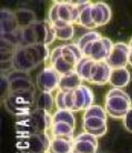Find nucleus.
I'll return each mask as SVG.
<instances>
[{
  "mask_svg": "<svg viewBox=\"0 0 132 153\" xmlns=\"http://www.w3.org/2000/svg\"><path fill=\"white\" fill-rule=\"evenodd\" d=\"M50 51L46 45L18 47L12 56V69L20 72L29 73L47 60H49Z\"/></svg>",
  "mask_w": 132,
  "mask_h": 153,
  "instance_id": "f257e3e1",
  "label": "nucleus"
},
{
  "mask_svg": "<svg viewBox=\"0 0 132 153\" xmlns=\"http://www.w3.org/2000/svg\"><path fill=\"white\" fill-rule=\"evenodd\" d=\"M36 102L35 91L8 92L4 96V104L9 113L22 118L33 111L31 105Z\"/></svg>",
  "mask_w": 132,
  "mask_h": 153,
  "instance_id": "f03ea898",
  "label": "nucleus"
},
{
  "mask_svg": "<svg viewBox=\"0 0 132 153\" xmlns=\"http://www.w3.org/2000/svg\"><path fill=\"white\" fill-rule=\"evenodd\" d=\"M113 43L111 40L107 37H102L99 40L90 42L82 50L83 57H87L96 62L105 61L111 53L113 48Z\"/></svg>",
  "mask_w": 132,
  "mask_h": 153,
  "instance_id": "7ed1b4c3",
  "label": "nucleus"
},
{
  "mask_svg": "<svg viewBox=\"0 0 132 153\" xmlns=\"http://www.w3.org/2000/svg\"><path fill=\"white\" fill-rule=\"evenodd\" d=\"M51 137L49 133H36L22 137L18 148L28 153H47L50 146Z\"/></svg>",
  "mask_w": 132,
  "mask_h": 153,
  "instance_id": "20e7f679",
  "label": "nucleus"
},
{
  "mask_svg": "<svg viewBox=\"0 0 132 153\" xmlns=\"http://www.w3.org/2000/svg\"><path fill=\"white\" fill-rule=\"evenodd\" d=\"M61 76L51 65H46L37 76V88L40 92L52 93L58 90Z\"/></svg>",
  "mask_w": 132,
  "mask_h": 153,
  "instance_id": "39448f33",
  "label": "nucleus"
},
{
  "mask_svg": "<svg viewBox=\"0 0 132 153\" xmlns=\"http://www.w3.org/2000/svg\"><path fill=\"white\" fill-rule=\"evenodd\" d=\"M132 107V101L124 98L113 97V98H105V110L107 115L111 119H122L127 115L128 111Z\"/></svg>",
  "mask_w": 132,
  "mask_h": 153,
  "instance_id": "423d86ee",
  "label": "nucleus"
},
{
  "mask_svg": "<svg viewBox=\"0 0 132 153\" xmlns=\"http://www.w3.org/2000/svg\"><path fill=\"white\" fill-rule=\"evenodd\" d=\"M130 56V46L129 43L119 41L113 45L111 53L105 60V62L110 65L111 69H119V68H127Z\"/></svg>",
  "mask_w": 132,
  "mask_h": 153,
  "instance_id": "0eeeda50",
  "label": "nucleus"
},
{
  "mask_svg": "<svg viewBox=\"0 0 132 153\" xmlns=\"http://www.w3.org/2000/svg\"><path fill=\"white\" fill-rule=\"evenodd\" d=\"M4 76L8 80V92L35 91V87L31 82L30 76L28 73L13 70L12 73L4 74Z\"/></svg>",
  "mask_w": 132,
  "mask_h": 153,
  "instance_id": "6e6552de",
  "label": "nucleus"
},
{
  "mask_svg": "<svg viewBox=\"0 0 132 153\" xmlns=\"http://www.w3.org/2000/svg\"><path fill=\"white\" fill-rule=\"evenodd\" d=\"M94 96L90 87L82 84L77 90H74V109L73 112L85 111L93 104Z\"/></svg>",
  "mask_w": 132,
  "mask_h": 153,
  "instance_id": "1a4fd4ad",
  "label": "nucleus"
},
{
  "mask_svg": "<svg viewBox=\"0 0 132 153\" xmlns=\"http://www.w3.org/2000/svg\"><path fill=\"white\" fill-rule=\"evenodd\" d=\"M91 17H92L93 23L96 25V27H102L111 20V17H112L111 8L109 7L108 4H105L103 1L92 2Z\"/></svg>",
  "mask_w": 132,
  "mask_h": 153,
  "instance_id": "9d476101",
  "label": "nucleus"
},
{
  "mask_svg": "<svg viewBox=\"0 0 132 153\" xmlns=\"http://www.w3.org/2000/svg\"><path fill=\"white\" fill-rule=\"evenodd\" d=\"M58 4L59 19L69 25L77 23L79 18V9H78L79 1H58Z\"/></svg>",
  "mask_w": 132,
  "mask_h": 153,
  "instance_id": "9b49d317",
  "label": "nucleus"
},
{
  "mask_svg": "<svg viewBox=\"0 0 132 153\" xmlns=\"http://www.w3.org/2000/svg\"><path fill=\"white\" fill-rule=\"evenodd\" d=\"M111 70L112 69L105 61L96 62V65L92 69V72H91L89 83L97 84V85H105V84L109 83Z\"/></svg>",
  "mask_w": 132,
  "mask_h": 153,
  "instance_id": "f8f14e48",
  "label": "nucleus"
},
{
  "mask_svg": "<svg viewBox=\"0 0 132 153\" xmlns=\"http://www.w3.org/2000/svg\"><path fill=\"white\" fill-rule=\"evenodd\" d=\"M91 6H92V2L90 1H79L78 4L79 18H78L77 23L89 31L97 29L96 25L93 23L92 17H91Z\"/></svg>",
  "mask_w": 132,
  "mask_h": 153,
  "instance_id": "ddd939ff",
  "label": "nucleus"
},
{
  "mask_svg": "<svg viewBox=\"0 0 132 153\" xmlns=\"http://www.w3.org/2000/svg\"><path fill=\"white\" fill-rule=\"evenodd\" d=\"M0 18H1V35L12 33L20 29L17 17H16V12L9 10L7 8H4L1 9Z\"/></svg>",
  "mask_w": 132,
  "mask_h": 153,
  "instance_id": "4468645a",
  "label": "nucleus"
},
{
  "mask_svg": "<svg viewBox=\"0 0 132 153\" xmlns=\"http://www.w3.org/2000/svg\"><path fill=\"white\" fill-rule=\"evenodd\" d=\"M74 137H51L48 153H72Z\"/></svg>",
  "mask_w": 132,
  "mask_h": 153,
  "instance_id": "2eb2a0df",
  "label": "nucleus"
},
{
  "mask_svg": "<svg viewBox=\"0 0 132 153\" xmlns=\"http://www.w3.org/2000/svg\"><path fill=\"white\" fill-rule=\"evenodd\" d=\"M131 81V74L127 68H119V69H112L110 79H109V84L112 88L122 89L127 87Z\"/></svg>",
  "mask_w": 132,
  "mask_h": 153,
  "instance_id": "dca6fc26",
  "label": "nucleus"
},
{
  "mask_svg": "<svg viewBox=\"0 0 132 153\" xmlns=\"http://www.w3.org/2000/svg\"><path fill=\"white\" fill-rule=\"evenodd\" d=\"M82 82H83L82 79L79 76V74L76 71L67 73L65 76H61L58 90L63 92L74 91V90H77L79 87H81L83 84Z\"/></svg>",
  "mask_w": 132,
  "mask_h": 153,
  "instance_id": "f3484780",
  "label": "nucleus"
},
{
  "mask_svg": "<svg viewBox=\"0 0 132 153\" xmlns=\"http://www.w3.org/2000/svg\"><path fill=\"white\" fill-rule=\"evenodd\" d=\"M62 58L70 65L76 67L78 62L83 58V53L79 49L77 43H67L62 45Z\"/></svg>",
  "mask_w": 132,
  "mask_h": 153,
  "instance_id": "a211bd4d",
  "label": "nucleus"
},
{
  "mask_svg": "<svg viewBox=\"0 0 132 153\" xmlns=\"http://www.w3.org/2000/svg\"><path fill=\"white\" fill-rule=\"evenodd\" d=\"M54 104V97L52 93L49 92H40L38 98L36 99V109L39 111L46 112L49 114H53Z\"/></svg>",
  "mask_w": 132,
  "mask_h": 153,
  "instance_id": "6ab92c4d",
  "label": "nucleus"
},
{
  "mask_svg": "<svg viewBox=\"0 0 132 153\" xmlns=\"http://www.w3.org/2000/svg\"><path fill=\"white\" fill-rule=\"evenodd\" d=\"M94 65H96V61H93V60H91V59L87 57H83L77 63L74 71L79 74V76L81 78L83 82H90L91 72H92Z\"/></svg>",
  "mask_w": 132,
  "mask_h": 153,
  "instance_id": "aec40b11",
  "label": "nucleus"
},
{
  "mask_svg": "<svg viewBox=\"0 0 132 153\" xmlns=\"http://www.w3.org/2000/svg\"><path fill=\"white\" fill-rule=\"evenodd\" d=\"M74 128L72 126H70L68 123H52L51 126V129L49 131V134L50 137H66V138H69V137H74Z\"/></svg>",
  "mask_w": 132,
  "mask_h": 153,
  "instance_id": "412c9836",
  "label": "nucleus"
},
{
  "mask_svg": "<svg viewBox=\"0 0 132 153\" xmlns=\"http://www.w3.org/2000/svg\"><path fill=\"white\" fill-rule=\"evenodd\" d=\"M107 120L97 117H91V118L82 119V129L85 132H90V131H96L99 129L107 128Z\"/></svg>",
  "mask_w": 132,
  "mask_h": 153,
  "instance_id": "4be33fe9",
  "label": "nucleus"
},
{
  "mask_svg": "<svg viewBox=\"0 0 132 153\" xmlns=\"http://www.w3.org/2000/svg\"><path fill=\"white\" fill-rule=\"evenodd\" d=\"M68 123L76 128V117L69 110H56L52 114V123Z\"/></svg>",
  "mask_w": 132,
  "mask_h": 153,
  "instance_id": "5701e85b",
  "label": "nucleus"
},
{
  "mask_svg": "<svg viewBox=\"0 0 132 153\" xmlns=\"http://www.w3.org/2000/svg\"><path fill=\"white\" fill-rule=\"evenodd\" d=\"M16 17H17V20H18V23H19L20 29H23V28L28 27L32 25L33 22H36V16L35 13L28 9H19L16 11Z\"/></svg>",
  "mask_w": 132,
  "mask_h": 153,
  "instance_id": "b1692460",
  "label": "nucleus"
},
{
  "mask_svg": "<svg viewBox=\"0 0 132 153\" xmlns=\"http://www.w3.org/2000/svg\"><path fill=\"white\" fill-rule=\"evenodd\" d=\"M100 38H102V36L100 35V32H99V31H97V30L87 31V32H85L80 38L78 39L76 43H77V46L79 47V49L82 51L88 43L96 41V40H99Z\"/></svg>",
  "mask_w": 132,
  "mask_h": 153,
  "instance_id": "393cba45",
  "label": "nucleus"
},
{
  "mask_svg": "<svg viewBox=\"0 0 132 153\" xmlns=\"http://www.w3.org/2000/svg\"><path fill=\"white\" fill-rule=\"evenodd\" d=\"M91 117H97V118L108 120V115H107L105 108H102L101 105H98V104H92L91 107H89L87 110L83 111L82 119L91 118Z\"/></svg>",
  "mask_w": 132,
  "mask_h": 153,
  "instance_id": "a878e982",
  "label": "nucleus"
},
{
  "mask_svg": "<svg viewBox=\"0 0 132 153\" xmlns=\"http://www.w3.org/2000/svg\"><path fill=\"white\" fill-rule=\"evenodd\" d=\"M51 67H52L60 76H65L67 73L73 72L74 70H76V67H74V65H70L69 62H67L62 57L59 58L58 60L54 62Z\"/></svg>",
  "mask_w": 132,
  "mask_h": 153,
  "instance_id": "bb28decb",
  "label": "nucleus"
},
{
  "mask_svg": "<svg viewBox=\"0 0 132 153\" xmlns=\"http://www.w3.org/2000/svg\"><path fill=\"white\" fill-rule=\"evenodd\" d=\"M56 29V36L58 40L61 41H69L74 37V26L73 25H68L63 28H54Z\"/></svg>",
  "mask_w": 132,
  "mask_h": 153,
  "instance_id": "cd10ccee",
  "label": "nucleus"
},
{
  "mask_svg": "<svg viewBox=\"0 0 132 153\" xmlns=\"http://www.w3.org/2000/svg\"><path fill=\"white\" fill-rule=\"evenodd\" d=\"M98 146L87 141H73V151L78 153H97Z\"/></svg>",
  "mask_w": 132,
  "mask_h": 153,
  "instance_id": "c85d7f7f",
  "label": "nucleus"
},
{
  "mask_svg": "<svg viewBox=\"0 0 132 153\" xmlns=\"http://www.w3.org/2000/svg\"><path fill=\"white\" fill-rule=\"evenodd\" d=\"M58 8L59 4L58 1H53L52 4L50 6L49 10H48V21L51 23V25H54L59 20V16H58Z\"/></svg>",
  "mask_w": 132,
  "mask_h": 153,
  "instance_id": "c756f323",
  "label": "nucleus"
},
{
  "mask_svg": "<svg viewBox=\"0 0 132 153\" xmlns=\"http://www.w3.org/2000/svg\"><path fill=\"white\" fill-rule=\"evenodd\" d=\"M54 104L57 110H67L66 109V92L57 90L54 97Z\"/></svg>",
  "mask_w": 132,
  "mask_h": 153,
  "instance_id": "7c9ffc66",
  "label": "nucleus"
},
{
  "mask_svg": "<svg viewBox=\"0 0 132 153\" xmlns=\"http://www.w3.org/2000/svg\"><path fill=\"white\" fill-rule=\"evenodd\" d=\"M74 141H87L98 146V139L96 137L91 135L90 133H88V132H85V131L82 133H79L78 135H76L74 137Z\"/></svg>",
  "mask_w": 132,
  "mask_h": 153,
  "instance_id": "2f4dec72",
  "label": "nucleus"
},
{
  "mask_svg": "<svg viewBox=\"0 0 132 153\" xmlns=\"http://www.w3.org/2000/svg\"><path fill=\"white\" fill-rule=\"evenodd\" d=\"M113 97H119V98H124V99L131 100L130 96L125 91H123L122 89H118V88H111L105 94V98H113Z\"/></svg>",
  "mask_w": 132,
  "mask_h": 153,
  "instance_id": "473e14b6",
  "label": "nucleus"
},
{
  "mask_svg": "<svg viewBox=\"0 0 132 153\" xmlns=\"http://www.w3.org/2000/svg\"><path fill=\"white\" fill-rule=\"evenodd\" d=\"M62 57V46H58L53 48L52 51L50 52V57H49V65H52L54 62L58 60L59 58Z\"/></svg>",
  "mask_w": 132,
  "mask_h": 153,
  "instance_id": "72a5a7b5",
  "label": "nucleus"
},
{
  "mask_svg": "<svg viewBox=\"0 0 132 153\" xmlns=\"http://www.w3.org/2000/svg\"><path fill=\"white\" fill-rule=\"evenodd\" d=\"M122 122H123L124 129L128 131V132L132 133V107H131V109L128 111L127 115L122 119Z\"/></svg>",
  "mask_w": 132,
  "mask_h": 153,
  "instance_id": "f704fd0d",
  "label": "nucleus"
},
{
  "mask_svg": "<svg viewBox=\"0 0 132 153\" xmlns=\"http://www.w3.org/2000/svg\"><path fill=\"white\" fill-rule=\"evenodd\" d=\"M128 65H131V67H132V57H131V56H129V61H128Z\"/></svg>",
  "mask_w": 132,
  "mask_h": 153,
  "instance_id": "c9c22d12",
  "label": "nucleus"
},
{
  "mask_svg": "<svg viewBox=\"0 0 132 153\" xmlns=\"http://www.w3.org/2000/svg\"><path fill=\"white\" fill-rule=\"evenodd\" d=\"M129 46H130V47H132V38L130 39V41H129Z\"/></svg>",
  "mask_w": 132,
  "mask_h": 153,
  "instance_id": "e433bc0d",
  "label": "nucleus"
},
{
  "mask_svg": "<svg viewBox=\"0 0 132 153\" xmlns=\"http://www.w3.org/2000/svg\"><path fill=\"white\" fill-rule=\"evenodd\" d=\"M130 56L132 57V47H130Z\"/></svg>",
  "mask_w": 132,
  "mask_h": 153,
  "instance_id": "4c0bfd02",
  "label": "nucleus"
},
{
  "mask_svg": "<svg viewBox=\"0 0 132 153\" xmlns=\"http://www.w3.org/2000/svg\"><path fill=\"white\" fill-rule=\"evenodd\" d=\"M72 153H78V152H74V151H72Z\"/></svg>",
  "mask_w": 132,
  "mask_h": 153,
  "instance_id": "58836bf2",
  "label": "nucleus"
},
{
  "mask_svg": "<svg viewBox=\"0 0 132 153\" xmlns=\"http://www.w3.org/2000/svg\"><path fill=\"white\" fill-rule=\"evenodd\" d=\"M47 153H48V152H47Z\"/></svg>",
  "mask_w": 132,
  "mask_h": 153,
  "instance_id": "ea45409f",
  "label": "nucleus"
}]
</instances>
